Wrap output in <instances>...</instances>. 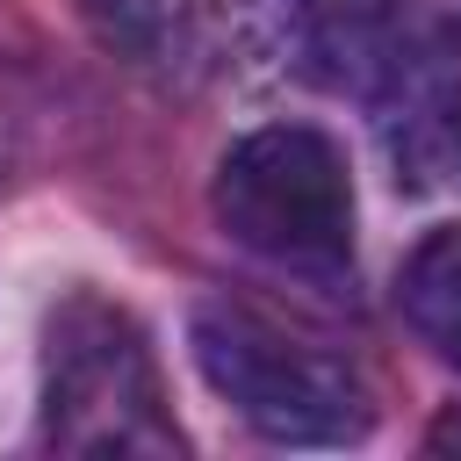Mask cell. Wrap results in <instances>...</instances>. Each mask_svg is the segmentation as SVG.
Returning <instances> with one entry per match:
<instances>
[{
  "mask_svg": "<svg viewBox=\"0 0 461 461\" xmlns=\"http://www.w3.org/2000/svg\"><path fill=\"white\" fill-rule=\"evenodd\" d=\"M194 360H202L209 389L252 432H267L281 447H346L375 425V396H367L360 367L252 303H202Z\"/></svg>",
  "mask_w": 461,
  "mask_h": 461,
  "instance_id": "cell-1",
  "label": "cell"
},
{
  "mask_svg": "<svg viewBox=\"0 0 461 461\" xmlns=\"http://www.w3.org/2000/svg\"><path fill=\"white\" fill-rule=\"evenodd\" d=\"M43 447L50 454H180V425L158 389V360L130 310L72 295L43 331Z\"/></svg>",
  "mask_w": 461,
  "mask_h": 461,
  "instance_id": "cell-2",
  "label": "cell"
},
{
  "mask_svg": "<svg viewBox=\"0 0 461 461\" xmlns=\"http://www.w3.org/2000/svg\"><path fill=\"white\" fill-rule=\"evenodd\" d=\"M209 202L245 252L288 274H339L353 259V173L346 151L310 122H267L238 137Z\"/></svg>",
  "mask_w": 461,
  "mask_h": 461,
  "instance_id": "cell-3",
  "label": "cell"
},
{
  "mask_svg": "<svg viewBox=\"0 0 461 461\" xmlns=\"http://www.w3.org/2000/svg\"><path fill=\"white\" fill-rule=\"evenodd\" d=\"M303 50L331 86H389L425 65V14L411 0H303Z\"/></svg>",
  "mask_w": 461,
  "mask_h": 461,
  "instance_id": "cell-4",
  "label": "cell"
},
{
  "mask_svg": "<svg viewBox=\"0 0 461 461\" xmlns=\"http://www.w3.org/2000/svg\"><path fill=\"white\" fill-rule=\"evenodd\" d=\"M396 303H403L411 331H418L439 360L461 367V223L432 230V238L403 259V274H396Z\"/></svg>",
  "mask_w": 461,
  "mask_h": 461,
  "instance_id": "cell-5",
  "label": "cell"
},
{
  "mask_svg": "<svg viewBox=\"0 0 461 461\" xmlns=\"http://www.w3.org/2000/svg\"><path fill=\"white\" fill-rule=\"evenodd\" d=\"M79 14L94 22V36L137 65H158L173 58L180 43V22H187V0H79Z\"/></svg>",
  "mask_w": 461,
  "mask_h": 461,
  "instance_id": "cell-6",
  "label": "cell"
},
{
  "mask_svg": "<svg viewBox=\"0 0 461 461\" xmlns=\"http://www.w3.org/2000/svg\"><path fill=\"white\" fill-rule=\"evenodd\" d=\"M425 447H432V454H461V411H447V418L425 432Z\"/></svg>",
  "mask_w": 461,
  "mask_h": 461,
  "instance_id": "cell-7",
  "label": "cell"
},
{
  "mask_svg": "<svg viewBox=\"0 0 461 461\" xmlns=\"http://www.w3.org/2000/svg\"><path fill=\"white\" fill-rule=\"evenodd\" d=\"M7 137H14V108H7V94H0V166H7Z\"/></svg>",
  "mask_w": 461,
  "mask_h": 461,
  "instance_id": "cell-8",
  "label": "cell"
},
{
  "mask_svg": "<svg viewBox=\"0 0 461 461\" xmlns=\"http://www.w3.org/2000/svg\"><path fill=\"white\" fill-rule=\"evenodd\" d=\"M454 158H461V151H454Z\"/></svg>",
  "mask_w": 461,
  "mask_h": 461,
  "instance_id": "cell-9",
  "label": "cell"
}]
</instances>
